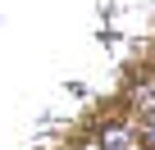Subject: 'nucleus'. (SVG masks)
Masks as SVG:
<instances>
[{
    "label": "nucleus",
    "instance_id": "obj_1",
    "mask_svg": "<svg viewBox=\"0 0 155 150\" xmlns=\"http://www.w3.org/2000/svg\"><path fill=\"white\" fill-rule=\"evenodd\" d=\"M101 150H137V136H132V127H123V123H110V127L101 132Z\"/></svg>",
    "mask_w": 155,
    "mask_h": 150
},
{
    "label": "nucleus",
    "instance_id": "obj_4",
    "mask_svg": "<svg viewBox=\"0 0 155 150\" xmlns=\"http://www.w3.org/2000/svg\"><path fill=\"white\" fill-rule=\"evenodd\" d=\"M137 150H141V145H137Z\"/></svg>",
    "mask_w": 155,
    "mask_h": 150
},
{
    "label": "nucleus",
    "instance_id": "obj_3",
    "mask_svg": "<svg viewBox=\"0 0 155 150\" xmlns=\"http://www.w3.org/2000/svg\"><path fill=\"white\" fill-rule=\"evenodd\" d=\"M82 150H101V145H82Z\"/></svg>",
    "mask_w": 155,
    "mask_h": 150
},
{
    "label": "nucleus",
    "instance_id": "obj_2",
    "mask_svg": "<svg viewBox=\"0 0 155 150\" xmlns=\"http://www.w3.org/2000/svg\"><path fill=\"white\" fill-rule=\"evenodd\" d=\"M146 141H150V150H155V109L146 114Z\"/></svg>",
    "mask_w": 155,
    "mask_h": 150
}]
</instances>
